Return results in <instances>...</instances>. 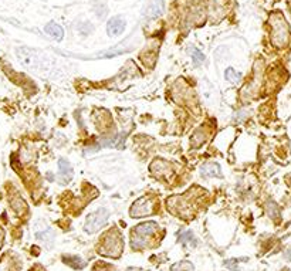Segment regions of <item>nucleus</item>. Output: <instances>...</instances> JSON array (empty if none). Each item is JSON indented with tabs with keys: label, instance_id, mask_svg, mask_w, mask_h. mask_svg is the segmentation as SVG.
Segmentation results:
<instances>
[{
	"label": "nucleus",
	"instance_id": "1",
	"mask_svg": "<svg viewBox=\"0 0 291 271\" xmlns=\"http://www.w3.org/2000/svg\"><path fill=\"white\" fill-rule=\"evenodd\" d=\"M270 26V41L276 49H286L291 41L290 26L281 12L271 13L268 19Z\"/></svg>",
	"mask_w": 291,
	"mask_h": 271
},
{
	"label": "nucleus",
	"instance_id": "2",
	"mask_svg": "<svg viewBox=\"0 0 291 271\" xmlns=\"http://www.w3.org/2000/svg\"><path fill=\"white\" fill-rule=\"evenodd\" d=\"M122 250H124V240L117 230L108 231L98 247L100 254L112 258L119 257Z\"/></svg>",
	"mask_w": 291,
	"mask_h": 271
},
{
	"label": "nucleus",
	"instance_id": "3",
	"mask_svg": "<svg viewBox=\"0 0 291 271\" xmlns=\"http://www.w3.org/2000/svg\"><path fill=\"white\" fill-rule=\"evenodd\" d=\"M158 224L155 222H145L138 224L132 230V240L131 246L133 250H142L145 248L149 237H152L158 231Z\"/></svg>",
	"mask_w": 291,
	"mask_h": 271
},
{
	"label": "nucleus",
	"instance_id": "4",
	"mask_svg": "<svg viewBox=\"0 0 291 271\" xmlns=\"http://www.w3.org/2000/svg\"><path fill=\"white\" fill-rule=\"evenodd\" d=\"M168 210L179 217L192 216V203H190V195L187 196H171L166 200Z\"/></svg>",
	"mask_w": 291,
	"mask_h": 271
},
{
	"label": "nucleus",
	"instance_id": "5",
	"mask_svg": "<svg viewBox=\"0 0 291 271\" xmlns=\"http://www.w3.org/2000/svg\"><path fill=\"white\" fill-rule=\"evenodd\" d=\"M109 217V212L106 207H101L98 210H95L94 213L88 215L87 220H85V231L87 233H97L103 226H106Z\"/></svg>",
	"mask_w": 291,
	"mask_h": 271
},
{
	"label": "nucleus",
	"instance_id": "6",
	"mask_svg": "<svg viewBox=\"0 0 291 271\" xmlns=\"http://www.w3.org/2000/svg\"><path fill=\"white\" fill-rule=\"evenodd\" d=\"M154 212H155V203H154V200H152L149 196H144V197L138 199V200L132 204L131 210H130L131 217H133V219L149 216V215H152Z\"/></svg>",
	"mask_w": 291,
	"mask_h": 271
},
{
	"label": "nucleus",
	"instance_id": "7",
	"mask_svg": "<svg viewBox=\"0 0 291 271\" xmlns=\"http://www.w3.org/2000/svg\"><path fill=\"white\" fill-rule=\"evenodd\" d=\"M208 16L213 23H219L223 20L227 13V1L226 0H209L208 1Z\"/></svg>",
	"mask_w": 291,
	"mask_h": 271
},
{
	"label": "nucleus",
	"instance_id": "8",
	"mask_svg": "<svg viewBox=\"0 0 291 271\" xmlns=\"http://www.w3.org/2000/svg\"><path fill=\"white\" fill-rule=\"evenodd\" d=\"M149 171L155 175L157 177H169L172 176L173 168L171 163L165 159H155L152 161Z\"/></svg>",
	"mask_w": 291,
	"mask_h": 271
},
{
	"label": "nucleus",
	"instance_id": "9",
	"mask_svg": "<svg viewBox=\"0 0 291 271\" xmlns=\"http://www.w3.org/2000/svg\"><path fill=\"white\" fill-rule=\"evenodd\" d=\"M206 14H208V12L205 10L203 6L195 4V6H192V9H190L189 13H187V23H190L192 26L200 25V23H203Z\"/></svg>",
	"mask_w": 291,
	"mask_h": 271
},
{
	"label": "nucleus",
	"instance_id": "10",
	"mask_svg": "<svg viewBox=\"0 0 291 271\" xmlns=\"http://www.w3.org/2000/svg\"><path fill=\"white\" fill-rule=\"evenodd\" d=\"M125 30V20L119 16H115L112 19H109V22L106 23V33L108 36H119L122 31Z\"/></svg>",
	"mask_w": 291,
	"mask_h": 271
},
{
	"label": "nucleus",
	"instance_id": "11",
	"mask_svg": "<svg viewBox=\"0 0 291 271\" xmlns=\"http://www.w3.org/2000/svg\"><path fill=\"white\" fill-rule=\"evenodd\" d=\"M44 31H46V34H47L50 39H53V40L60 41L63 40V37H64V30H63V27H61L60 25L54 23V22L47 23L46 27H44Z\"/></svg>",
	"mask_w": 291,
	"mask_h": 271
},
{
	"label": "nucleus",
	"instance_id": "12",
	"mask_svg": "<svg viewBox=\"0 0 291 271\" xmlns=\"http://www.w3.org/2000/svg\"><path fill=\"white\" fill-rule=\"evenodd\" d=\"M58 169H60V173L58 176L61 179V183H68L73 177V166L71 163L66 161V159H60L58 161Z\"/></svg>",
	"mask_w": 291,
	"mask_h": 271
},
{
	"label": "nucleus",
	"instance_id": "13",
	"mask_svg": "<svg viewBox=\"0 0 291 271\" xmlns=\"http://www.w3.org/2000/svg\"><path fill=\"white\" fill-rule=\"evenodd\" d=\"M10 206H12L14 213L19 215V216H23L27 212L26 200H25L20 195H17V193L10 197Z\"/></svg>",
	"mask_w": 291,
	"mask_h": 271
},
{
	"label": "nucleus",
	"instance_id": "14",
	"mask_svg": "<svg viewBox=\"0 0 291 271\" xmlns=\"http://www.w3.org/2000/svg\"><path fill=\"white\" fill-rule=\"evenodd\" d=\"M200 175L203 177H220L222 172H220V166L217 163H205L200 169Z\"/></svg>",
	"mask_w": 291,
	"mask_h": 271
},
{
	"label": "nucleus",
	"instance_id": "15",
	"mask_svg": "<svg viewBox=\"0 0 291 271\" xmlns=\"http://www.w3.org/2000/svg\"><path fill=\"white\" fill-rule=\"evenodd\" d=\"M205 142H206V132H205L202 128H199V129H196V131L193 132V135L190 138V145L195 147V148H199V147L203 145Z\"/></svg>",
	"mask_w": 291,
	"mask_h": 271
},
{
	"label": "nucleus",
	"instance_id": "16",
	"mask_svg": "<svg viewBox=\"0 0 291 271\" xmlns=\"http://www.w3.org/2000/svg\"><path fill=\"white\" fill-rule=\"evenodd\" d=\"M187 53L190 54V57H192V63L198 67V66H200L202 63H205V54L200 51V50H198L196 47H189L187 49Z\"/></svg>",
	"mask_w": 291,
	"mask_h": 271
},
{
	"label": "nucleus",
	"instance_id": "17",
	"mask_svg": "<svg viewBox=\"0 0 291 271\" xmlns=\"http://www.w3.org/2000/svg\"><path fill=\"white\" fill-rule=\"evenodd\" d=\"M225 77L227 81L233 82V84H238L241 80V75H240V73H238L235 68H227L225 73Z\"/></svg>",
	"mask_w": 291,
	"mask_h": 271
},
{
	"label": "nucleus",
	"instance_id": "18",
	"mask_svg": "<svg viewBox=\"0 0 291 271\" xmlns=\"http://www.w3.org/2000/svg\"><path fill=\"white\" fill-rule=\"evenodd\" d=\"M172 271H195L190 261H179L172 266Z\"/></svg>",
	"mask_w": 291,
	"mask_h": 271
},
{
	"label": "nucleus",
	"instance_id": "19",
	"mask_svg": "<svg viewBox=\"0 0 291 271\" xmlns=\"http://www.w3.org/2000/svg\"><path fill=\"white\" fill-rule=\"evenodd\" d=\"M162 9H163L162 0H155L154 6L149 9V13H148V16H149V17H158L159 14H160V12H162Z\"/></svg>",
	"mask_w": 291,
	"mask_h": 271
},
{
	"label": "nucleus",
	"instance_id": "20",
	"mask_svg": "<svg viewBox=\"0 0 291 271\" xmlns=\"http://www.w3.org/2000/svg\"><path fill=\"white\" fill-rule=\"evenodd\" d=\"M265 210H267V215L270 217H277L278 216V207L277 204L274 202H268L265 206Z\"/></svg>",
	"mask_w": 291,
	"mask_h": 271
},
{
	"label": "nucleus",
	"instance_id": "21",
	"mask_svg": "<svg viewBox=\"0 0 291 271\" xmlns=\"http://www.w3.org/2000/svg\"><path fill=\"white\" fill-rule=\"evenodd\" d=\"M181 242L182 243H186V242H189V243H195V239H193V233H190V231H186L184 233L182 236H181Z\"/></svg>",
	"mask_w": 291,
	"mask_h": 271
},
{
	"label": "nucleus",
	"instance_id": "22",
	"mask_svg": "<svg viewBox=\"0 0 291 271\" xmlns=\"http://www.w3.org/2000/svg\"><path fill=\"white\" fill-rule=\"evenodd\" d=\"M249 115H247V111H240L238 112V115H236V121L240 122L241 120H244V118H247Z\"/></svg>",
	"mask_w": 291,
	"mask_h": 271
},
{
	"label": "nucleus",
	"instance_id": "23",
	"mask_svg": "<svg viewBox=\"0 0 291 271\" xmlns=\"http://www.w3.org/2000/svg\"><path fill=\"white\" fill-rule=\"evenodd\" d=\"M3 242H4V231L0 227V248H1V246H3Z\"/></svg>",
	"mask_w": 291,
	"mask_h": 271
},
{
	"label": "nucleus",
	"instance_id": "24",
	"mask_svg": "<svg viewBox=\"0 0 291 271\" xmlns=\"http://www.w3.org/2000/svg\"><path fill=\"white\" fill-rule=\"evenodd\" d=\"M127 271H141V270H139V269H133V267H132V269H128Z\"/></svg>",
	"mask_w": 291,
	"mask_h": 271
},
{
	"label": "nucleus",
	"instance_id": "25",
	"mask_svg": "<svg viewBox=\"0 0 291 271\" xmlns=\"http://www.w3.org/2000/svg\"><path fill=\"white\" fill-rule=\"evenodd\" d=\"M290 10H291V3H290Z\"/></svg>",
	"mask_w": 291,
	"mask_h": 271
}]
</instances>
